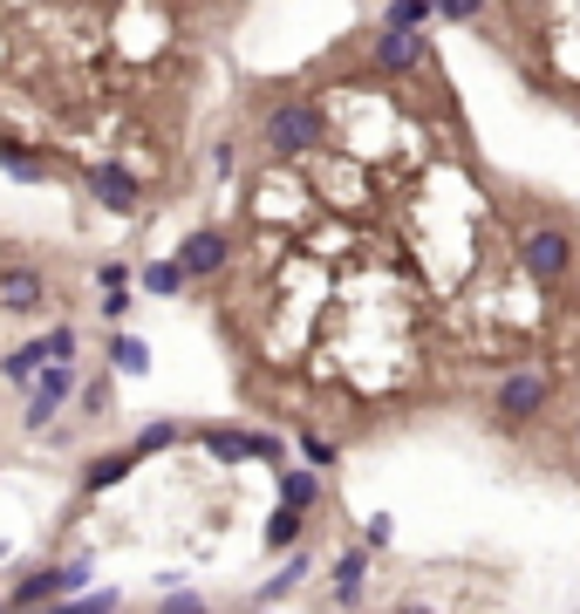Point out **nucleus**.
<instances>
[{
    "label": "nucleus",
    "instance_id": "f257e3e1",
    "mask_svg": "<svg viewBox=\"0 0 580 614\" xmlns=\"http://www.w3.org/2000/svg\"><path fill=\"white\" fill-rule=\"evenodd\" d=\"M573 233H567V225H533V233H519V273H533L540 280V287H560V280L573 273Z\"/></svg>",
    "mask_w": 580,
    "mask_h": 614
},
{
    "label": "nucleus",
    "instance_id": "f03ea898",
    "mask_svg": "<svg viewBox=\"0 0 580 614\" xmlns=\"http://www.w3.org/2000/svg\"><path fill=\"white\" fill-rule=\"evenodd\" d=\"M328 137V123H321V102H281V110L267 116V150L273 158H308V150Z\"/></svg>",
    "mask_w": 580,
    "mask_h": 614
},
{
    "label": "nucleus",
    "instance_id": "7ed1b4c3",
    "mask_svg": "<svg viewBox=\"0 0 580 614\" xmlns=\"http://www.w3.org/2000/svg\"><path fill=\"white\" fill-rule=\"evenodd\" d=\"M89 574H96V567H89V553H83V560H55V567H41V574L21 580L14 594H8V607H21V614H28V607H62L69 594H83V580H89Z\"/></svg>",
    "mask_w": 580,
    "mask_h": 614
},
{
    "label": "nucleus",
    "instance_id": "20e7f679",
    "mask_svg": "<svg viewBox=\"0 0 580 614\" xmlns=\"http://www.w3.org/2000/svg\"><path fill=\"white\" fill-rule=\"evenodd\" d=\"M546 396H553V376H546L540 363H519L506 382H498L492 417H498V423H533L540 409H546Z\"/></svg>",
    "mask_w": 580,
    "mask_h": 614
},
{
    "label": "nucleus",
    "instance_id": "39448f33",
    "mask_svg": "<svg viewBox=\"0 0 580 614\" xmlns=\"http://www.w3.org/2000/svg\"><path fill=\"white\" fill-rule=\"evenodd\" d=\"M225 267H233V233H225V225H198V233H185V246H178V273H185V287H192V280L225 273Z\"/></svg>",
    "mask_w": 580,
    "mask_h": 614
},
{
    "label": "nucleus",
    "instance_id": "423d86ee",
    "mask_svg": "<svg viewBox=\"0 0 580 614\" xmlns=\"http://www.w3.org/2000/svg\"><path fill=\"white\" fill-rule=\"evenodd\" d=\"M431 62V41L423 35H403V28H375L369 35V69L375 75H417Z\"/></svg>",
    "mask_w": 580,
    "mask_h": 614
},
{
    "label": "nucleus",
    "instance_id": "0eeeda50",
    "mask_svg": "<svg viewBox=\"0 0 580 614\" xmlns=\"http://www.w3.org/2000/svg\"><path fill=\"white\" fill-rule=\"evenodd\" d=\"M83 192L103 198L110 212H137V198H144V185H137L131 164H83Z\"/></svg>",
    "mask_w": 580,
    "mask_h": 614
},
{
    "label": "nucleus",
    "instance_id": "6e6552de",
    "mask_svg": "<svg viewBox=\"0 0 580 614\" xmlns=\"http://www.w3.org/2000/svg\"><path fill=\"white\" fill-rule=\"evenodd\" d=\"M48 307V273L41 267H8L0 273V315H41Z\"/></svg>",
    "mask_w": 580,
    "mask_h": 614
},
{
    "label": "nucleus",
    "instance_id": "1a4fd4ad",
    "mask_svg": "<svg viewBox=\"0 0 580 614\" xmlns=\"http://www.w3.org/2000/svg\"><path fill=\"white\" fill-rule=\"evenodd\" d=\"M48 363H55V355H48V335H41V342H21V348H8V355H0V376H8V382H21V390H35Z\"/></svg>",
    "mask_w": 580,
    "mask_h": 614
},
{
    "label": "nucleus",
    "instance_id": "9d476101",
    "mask_svg": "<svg viewBox=\"0 0 580 614\" xmlns=\"http://www.w3.org/2000/svg\"><path fill=\"white\" fill-rule=\"evenodd\" d=\"M308 574H314V553H308V547H300V553H287V567H281V574H273V580H260V594H254V607L267 614L273 601H287V594H294V587H300V580H308Z\"/></svg>",
    "mask_w": 580,
    "mask_h": 614
},
{
    "label": "nucleus",
    "instance_id": "9b49d317",
    "mask_svg": "<svg viewBox=\"0 0 580 614\" xmlns=\"http://www.w3.org/2000/svg\"><path fill=\"white\" fill-rule=\"evenodd\" d=\"M362 587H369V547H348L335 560V607H356Z\"/></svg>",
    "mask_w": 580,
    "mask_h": 614
},
{
    "label": "nucleus",
    "instance_id": "f8f14e48",
    "mask_svg": "<svg viewBox=\"0 0 580 614\" xmlns=\"http://www.w3.org/2000/svg\"><path fill=\"white\" fill-rule=\"evenodd\" d=\"M281 505L287 512H314L321 505V471H300V465L281 471Z\"/></svg>",
    "mask_w": 580,
    "mask_h": 614
},
{
    "label": "nucleus",
    "instance_id": "ddd939ff",
    "mask_svg": "<svg viewBox=\"0 0 580 614\" xmlns=\"http://www.w3.org/2000/svg\"><path fill=\"white\" fill-rule=\"evenodd\" d=\"M131 471H137V457L131 451H110V457H96V465L83 471V492H110V484H123Z\"/></svg>",
    "mask_w": 580,
    "mask_h": 614
},
{
    "label": "nucleus",
    "instance_id": "4468645a",
    "mask_svg": "<svg viewBox=\"0 0 580 614\" xmlns=\"http://www.w3.org/2000/svg\"><path fill=\"white\" fill-rule=\"evenodd\" d=\"M110 369H116V376H144V369H150V342H144V335H116V342H110Z\"/></svg>",
    "mask_w": 580,
    "mask_h": 614
},
{
    "label": "nucleus",
    "instance_id": "2eb2a0df",
    "mask_svg": "<svg viewBox=\"0 0 580 614\" xmlns=\"http://www.w3.org/2000/svg\"><path fill=\"white\" fill-rule=\"evenodd\" d=\"M178 438H185V430L171 423V417H158V423H144V430H137V444H131V457L144 465V457H158V451H171Z\"/></svg>",
    "mask_w": 580,
    "mask_h": 614
},
{
    "label": "nucleus",
    "instance_id": "dca6fc26",
    "mask_svg": "<svg viewBox=\"0 0 580 614\" xmlns=\"http://www.w3.org/2000/svg\"><path fill=\"white\" fill-rule=\"evenodd\" d=\"M0 171H8L14 185H35V177H41V158H35V150H21L14 137H0Z\"/></svg>",
    "mask_w": 580,
    "mask_h": 614
},
{
    "label": "nucleus",
    "instance_id": "f3484780",
    "mask_svg": "<svg viewBox=\"0 0 580 614\" xmlns=\"http://www.w3.org/2000/svg\"><path fill=\"white\" fill-rule=\"evenodd\" d=\"M198 444H206L212 457H225V465H239V457H246V430H198Z\"/></svg>",
    "mask_w": 580,
    "mask_h": 614
},
{
    "label": "nucleus",
    "instance_id": "a211bd4d",
    "mask_svg": "<svg viewBox=\"0 0 580 614\" xmlns=\"http://www.w3.org/2000/svg\"><path fill=\"white\" fill-rule=\"evenodd\" d=\"M144 287H150V294H164V300H171V294H185L178 260H150V267H144Z\"/></svg>",
    "mask_w": 580,
    "mask_h": 614
},
{
    "label": "nucleus",
    "instance_id": "6ab92c4d",
    "mask_svg": "<svg viewBox=\"0 0 580 614\" xmlns=\"http://www.w3.org/2000/svg\"><path fill=\"white\" fill-rule=\"evenodd\" d=\"M123 601H116V587H96V594H83V601H62V607H48V614H116Z\"/></svg>",
    "mask_w": 580,
    "mask_h": 614
},
{
    "label": "nucleus",
    "instance_id": "aec40b11",
    "mask_svg": "<svg viewBox=\"0 0 580 614\" xmlns=\"http://www.w3.org/2000/svg\"><path fill=\"white\" fill-rule=\"evenodd\" d=\"M423 21H431V8H423V0H396V8L383 14V28H403V35H417Z\"/></svg>",
    "mask_w": 580,
    "mask_h": 614
},
{
    "label": "nucleus",
    "instance_id": "412c9836",
    "mask_svg": "<svg viewBox=\"0 0 580 614\" xmlns=\"http://www.w3.org/2000/svg\"><path fill=\"white\" fill-rule=\"evenodd\" d=\"M294 540H300V512H287V505H281V512L267 519V547H294Z\"/></svg>",
    "mask_w": 580,
    "mask_h": 614
},
{
    "label": "nucleus",
    "instance_id": "4be33fe9",
    "mask_svg": "<svg viewBox=\"0 0 580 614\" xmlns=\"http://www.w3.org/2000/svg\"><path fill=\"white\" fill-rule=\"evenodd\" d=\"M75 348H83L75 328H48V355H55V363H75Z\"/></svg>",
    "mask_w": 580,
    "mask_h": 614
},
{
    "label": "nucleus",
    "instance_id": "5701e85b",
    "mask_svg": "<svg viewBox=\"0 0 580 614\" xmlns=\"http://www.w3.org/2000/svg\"><path fill=\"white\" fill-rule=\"evenodd\" d=\"M300 457H308V465H335V444L314 438V430H300Z\"/></svg>",
    "mask_w": 580,
    "mask_h": 614
},
{
    "label": "nucleus",
    "instance_id": "b1692460",
    "mask_svg": "<svg viewBox=\"0 0 580 614\" xmlns=\"http://www.w3.org/2000/svg\"><path fill=\"white\" fill-rule=\"evenodd\" d=\"M390 532H396V519H390V512H375V519L362 526V547H390Z\"/></svg>",
    "mask_w": 580,
    "mask_h": 614
},
{
    "label": "nucleus",
    "instance_id": "393cba45",
    "mask_svg": "<svg viewBox=\"0 0 580 614\" xmlns=\"http://www.w3.org/2000/svg\"><path fill=\"white\" fill-rule=\"evenodd\" d=\"M158 614H206V601H198V594H185V587H178V594H164V607Z\"/></svg>",
    "mask_w": 580,
    "mask_h": 614
},
{
    "label": "nucleus",
    "instance_id": "a878e982",
    "mask_svg": "<svg viewBox=\"0 0 580 614\" xmlns=\"http://www.w3.org/2000/svg\"><path fill=\"white\" fill-rule=\"evenodd\" d=\"M437 14H444V21H478V14H485V0H444Z\"/></svg>",
    "mask_w": 580,
    "mask_h": 614
},
{
    "label": "nucleus",
    "instance_id": "bb28decb",
    "mask_svg": "<svg viewBox=\"0 0 580 614\" xmlns=\"http://www.w3.org/2000/svg\"><path fill=\"white\" fill-rule=\"evenodd\" d=\"M131 307H137V300L123 294V287H116V294H103V321H123V315H131Z\"/></svg>",
    "mask_w": 580,
    "mask_h": 614
},
{
    "label": "nucleus",
    "instance_id": "cd10ccee",
    "mask_svg": "<svg viewBox=\"0 0 580 614\" xmlns=\"http://www.w3.org/2000/svg\"><path fill=\"white\" fill-rule=\"evenodd\" d=\"M96 280H103V287L116 294V287H123V280H131V267H123V260H103V267H96Z\"/></svg>",
    "mask_w": 580,
    "mask_h": 614
},
{
    "label": "nucleus",
    "instance_id": "c85d7f7f",
    "mask_svg": "<svg viewBox=\"0 0 580 614\" xmlns=\"http://www.w3.org/2000/svg\"><path fill=\"white\" fill-rule=\"evenodd\" d=\"M83 409H96V417H103V409H110V382H89V390H83Z\"/></svg>",
    "mask_w": 580,
    "mask_h": 614
},
{
    "label": "nucleus",
    "instance_id": "c756f323",
    "mask_svg": "<svg viewBox=\"0 0 580 614\" xmlns=\"http://www.w3.org/2000/svg\"><path fill=\"white\" fill-rule=\"evenodd\" d=\"M396 614H437V607H423V601H403V607H396Z\"/></svg>",
    "mask_w": 580,
    "mask_h": 614
},
{
    "label": "nucleus",
    "instance_id": "7c9ffc66",
    "mask_svg": "<svg viewBox=\"0 0 580 614\" xmlns=\"http://www.w3.org/2000/svg\"><path fill=\"white\" fill-rule=\"evenodd\" d=\"M573 438H580V430H573Z\"/></svg>",
    "mask_w": 580,
    "mask_h": 614
}]
</instances>
